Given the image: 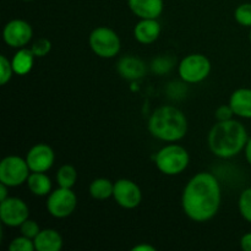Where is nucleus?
<instances>
[{
	"label": "nucleus",
	"instance_id": "dca6fc26",
	"mask_svg": "<svg viewBox=\"0 0 251 251\" xmlns=\"http://www.w3.org/2000/svg\"><path fill=\"white\" fill-rule=\"evenodd\" d=\"M229 104L235 115L251 119V88H239L230 96Z\"/></svg>",
	"mask_w": 251,
	"mask_h": 251
},
{
	"label": "nucleus",
	"instance_id": "7ed1b4c3",
	"mask_svg": "<svg viewBox=\"0 0 251 251\" xmlns=\"http://www.w3.org/2000/svg\"><path fill=\"white\" fill-rule=\"evenodd\" d=\"M149 130L156 139L176 142L183 139L188 132V120L180 109L173 105H163L151 115Z\"/></svg>",
	"mask_w": 251,
	"mask_h": 251
},
{
	"label": "nucleus",
	"instance_id": "473e14b6",
	"mask_svg": "<svg viewBox=\"0 0 251 251\" xmlns=\"http://www.w3.org/2000/svg\"><path fill=\"white\" fill-rule=\"evenodd\" d=\"M7 188L9 186L5 185V184H0V201H4L5 199H7Z\"/></svg>",
	"mask_w": 251,
	"mask_h": 251
},
{
	"label": "nucleus",
	"instance_id": "6e6552de",
	"mask_svg": "<svg viewBox=\"0 0 251 251\" xmlns=\"http://www.w3.org/2000/svg\"><path fill=\"white\" fill-rule=\"evenodd\" d=\"M77 205V198L71 189L60 188L49 195L47 200V210L53 217H69L75 211Z\"/></svg>",
	"mask_w": 251,
	"mask_h": 251
},
{
	"label": "nucleus",
	"instance_id": "9d476101",
	"mask_svg": "<svg viewBox=\"0 0 251 251\" xmlns=\"http://www.w3.org/2000/svg\"><path fill=\"white\" fill-rule=\"evenodd\" d=\"M113 198L119 206L131 210L140 205L142 194L136 183L129 179H119L114 183Z\"/></svg>",
	"mask_w": 251,
	"mask_h": 251
},
{
	"label": "nucleus",
	"instance_id": "1a4fd4ad",
	"mask_svg": "<svg viewBox=\"0 0 251 251\" xmlns=\"http://www.w3.org/2000/svg\"><path fill=\"white\" fill-rule=\"evenodd\" d=\"M28 216V206L21 199L7 198L0 202V220L7 227H20Z\"/></svg>",
	"mask_w": 251,
	"mask_h": 251
},
{
	"label": "nucleus",
	"instance_id": "bb28decb",
	"mask_svg": "<svg viewBox=\"0 0 251 251\" xmlns=\"http://www.w3.org/2000/svg\"><path fill=\"white\" fill-rule=\"evenodd\" d=\"M50 49H51L50 41L47 38H41L38 39L33 46H32L31 50L33 51L34 56H39V58H42V56H46L47 54L50 51Z\"/></svg>",
	"mask_w": 251,
	"mask_h": 251
},
{
	"label": "nucleus",
	"instance_id": "4be33fe9",
	"mask_svg": "<svg viewBox=\"0 0 251 251\" xmlns=\"http://www.w3.org/2000/svg\"><path fill=\"white\" fill-rule=\"evenodd\" d=\"M239 211L245 221L251 223V188L245 189L239 198Z\"/></svg>",
	"mask_w": 251,
	"mask_h": 251
},
{
	"label": "nucleus",
	"instance_id": "c756f323",
	"mask_svg": "<svg viewBox=\"0 0 251 251\" xmlns=\"http://www.w3.org/2000/svg\"><path fill=\"white\" fill-rule=\"evenodd\" d=\"M240 247L244 251H251V233H247L240 239Z\"/></svg>",
	"mask_w": 251,
	"mask_h": 251
},
{
	"label": "nucleus",
	"instance_id": "f704fd0d",
	"mask_svg": "<svg viewBox=\"0 0 251 251\" xmlns=\"http://www.w3.org/2000/svg\"><path fill=\"white\" fill-rule=\"evenodd\" d=\"M24 1H32V0H24Z\"/></svg>",
	"mask_w": 251,
	"mask_h": 251
},
{
	"label": "nucleus",
	"instance_id": "a878e982",
	"mask_svg": "<svg viewBox=\"0 0 251 251\" xmlns=\"http://www.w3.org/2000/svg\"><path fill=\"white\" fill-rule=\"evenodd\" d=\"M0 69H1V75H0V83L6 85L12 77V74L15 73L12 64L5 55H0Z\"/></svg>",
	"mask_w": 251,
	"mask_h": 251
},
{
	"label": "nucleus",
	"instance_id": "f3484780",
	"mask_svg": "<svg viewBox=\"0 0 251 251\" xmlns=\"http://www.w3.org/2000/svg\"><path fill=\"white\" fill-rule=\"evenodd\" d=\"M37 251H59L63 248V238L55 229H43L34 238Z\"/></svg>",
	"mask_w": 251,
	"mask_h": 251
},
{
	"label": "nucleus",
	"instance_id": "4468645a",
	"mask_svg": "<svg viewBox=\"0 0 251 251\" xmlns=\"http://www.w3.org/2000/svg\"><path fill=\"white\" fill-rule=\"evenodd\" d=\"M117 70L122 77L126 80H139L146 74V65L136 56H124L118 61Z\"/></svg>",
	"mask_w": 251,
	"mask_h": 251
},
{
	"label": "nucleus",
	"instance_id": "b1692460",
	"mask_svg": "<svg viewBox=\"0 0 251 251\" xmlns=\"http://www.w3.org/2000/svg\"><path fill=\"white\" fill-rule=\"evenodd\" d=\"M10 251H33L36 250L34 247V240L31 238H27L25 235L17 237L10 243L9 245Z\"/></svg>",
	"mask_w": 251,
	"mask_h": 251
},
{
	"label": "nucleus",
	"instance_id": "2eb2a0df",
	"mask_svg": "<svg viewBox=\"0 0 251 251\" xmlns=\"http://www.w3.org/2000/svg\"><path fill=\"white\" fill-rule=\"evenodd\" d=\"M161 34V25L157 19H141L134 28V36L142 44H151Z\"/></svg>",
	"mask_w": 251,
	"mask_h": 251
},
{
	"label": "nucleus",
	"instance_id": "f8f14e48",
	"mask_svg": "<svg viewBox=\"0 0 251 251\" xmlns=\"http://www.w3.org/2000/svg\"><path fill=\"white\" fill-rule=\"evenodd\" d=\"M54 159H55L54 151L46 144H38L33 146L26 156L27 164L31 172H42V173L51 168Z\"/></svg>",
	"mask_w": 251,
	"mask_h": 251
},
{
	"label": "nucleus",
	"instance_id": "a211bd4d",
	"mask_svg": "<svg viewBox=\"0 0 251 251\" xmlns=\"http://www.w3.org/2000/svg\"><path fill=\"white\" fill-rule=\"evenodd\" d=\"M34 61V54L31 49L20 48V50L15 54L11 64L15 74L17 75H26L32 70Z\"/></svg>",
	"mask_w": 251,
	"mask_h": 251
},
{
	"label": "nucleus",
	"instance_id": "393cba45",
	"mask_svg": "<svg viewBox=\"0 0 251 251\" xmlns=\"http://www.w3.org/2000/svg\"><path fill=\"white\" fill-rule=\"evenodd\" d=\"M173 60L169 56H159L152 61V70L158 75H163V74L168 73L173 68Z\"/></svg>",
	"mask_w": 251,
	"mask_h": 251
},
{
	"label": "nucleus",
	"instance_id": "5701e85b",
	"mask_svg": "<svg viewBox=\"0 0 251 251\" xmlns=\"http://www.w3.org/2000/svg\"><path fill=\"white\" fill-rule=\"evenodd\" d=\"M235 21L244 27H251V4L245 2V4L239 5L234 11Z\"/></svg>",
	"mask_w": 251,
	"mask_h": 251
},
{
	"label": "nucleus",
	"instance_id": "7c9ffc66",
	"mask_svg": "<svg viewBox=\"0 0 251 251\" xmlns=\"http://www.w3.org/2000/svg\"><path fill=\"white\" fill-rule=\"evenodd\" d=\"M153 247L151 245H147V244H141V245H136V247L132 249V251H154Z\"/></svg>",
	"mask_w": 251,
	"mask_h": 251
},
{
	"label": "nucleus",
	"instance_id": "cd10ccee",
	"mask_svg": "<svg viewBox=\"0 0 251 251\" xmlns=\"http://www.w3.org/2000/svg\"><path fill=\"white\" fill-rule=\"evenodd\" d=\"M20 228H21L22 235H25V237L27 238H31V239H34V238L38 235V233L41 232L39 226L37 225L36 221L32 220L25 221V222L20 226Z\"/></svg>",
	"mask_w": 251,
	"mask_h": 251
},
{
	"label": "nucleus",
	"instance_id": "f257e3e1",
	"mask_svg": "<svg viewBox=\"0 0 251 251\" xmlns=\"http://www.w3.org/2000/svg\"><path fill=\"white\" fill-rule=\"evenodd\" d=\"M222 200L218 179L208 172L194 176L184 188L181 206L194 222H207L217 215Z\"/></svg>",
	"mask_w": 251,
	"mask_h": 251
},
{
	"label": "nucleus",
	"instance_id": "72a5a7b5",
	"mask_svg": "<svg viewBox=\"0 0 251 251\" xmlns=\"http://www.w3.org/2000/svg\"><path fill=\"white\" fill-rule=\"evenodd\" d=\"M250 43H251V29H250Z\"/></svg>",
	"mask_w": 251,
	"mask_h": 251
},
{
	"label": "nucleus",
	"instance_id": "423d86ee",
	"mask_svg": "<svg viewBox=\"0 0 251 251\" xmlns=\"http://www.w3.org/2000/svg\"><path fill=\"white\" fill-rule=\"evenodd\" d=\"M29 167L26 159L19 156H7L0 163V183L9 188L22 185L29 176Z\"/></svg>",
	"mask_w": 251,
	"mask_h": 251
},
{
	"label": "nucleus",
	"instance_id": "39448f33",
	"mask_svg": "<svg viewBox=\"0 0 251 251\" xmlns=\"http://www.w3.org/2000/svg\"><path fill=\"white\" fill-rule=\"evenodd\" d=\"M91 49L100 58H114L120 50V38L112 28L97 27L90 34Z\"/></svg>",
	"mask_w": 251,
	"mask_h": 251
},
{
	"label": "nucleus",
	"instance_id": "f03ea898",
	"mask_svg": "<svg viewBox=\"0 0 251 251\" xmlns=\"http://www.w3.org/2000/svg\"><path fill=\"white\" fill-rule=\"evenodd\" d=\"M248 132L244 125L237 120L217 122L208 134V146L220 158H232L245 149Z\"/></svg>",
	"mask_w": 251,
	"mask_h": 251
},
{
	"label": "nucleus",
	"instance_id": "9b49d317",
	"mask_svg": "<svg viewBox=\"0 0 251 251\" xmlns=\"http://www.w3.org/2000/svg\"><path fill=\"white\" fill-rule=\"evenodd\" d=\"M32 27L24 20H12L4 27L2 37L7 46L12 48H24L32 38Z\"/></svg>",
	"mask_w": 251,
	"mask_h": 251
},
{
	"label": "nucleus",
	"instance_id": "20e7f679",
	"mask_svg": "<svg viewBox=\"0 0 251 251\" xmlns=\"http://www.w3.org/2000/svg\"><path fill=\"white\" fill-rule=\"evenodd\" d=\"M154 163L166 176H178L189 166V153L179 145H168L157 152Z\"/></svg>",
	"mask_w": 251,
	"mask_h": 251
},
{
	"label": "nucleus",
	"instance_id": "ddd939ff",
	"mask_svg": "<svg viewBox=\"0 0 251 251\" xmlns=\"http://www.w3.org/2000/svg\"><path fill=\"white\" fill-rule=\"evenodd\" d=\"M127 4L140 19H158L163 11V0H127Z\"/></svg>",
	"mask_w": 251,
	"mask_h": 251
},
{
	"label": "nucleus",
	"instance_id": "aec40b11",
	"mask_svg": "<svg viewBox=\"0 0 251 251\" xmlns=\"http://www.w3.org/2000/svg\"><path fill=\"white\" fill-rule=\"evenodd\" d=\"M113 191H114V184L109 179H95L90 185V194L96 200H107L113 196Z\"/></svg>",
	"mask_w": 251,
	"mask_h": 251
},
{
	"label": "nucleus",
	"instance_id": "2f4dec72",
	"mask_svg": "<svg viewBox=\"0 0 251 251\" xmlns=\"http://www.w3.org/2000/svg\"><path fill=\"white\" fill-rule=\"evenodd\" d=\"M245 157H247L248 163L251 166V139L248 140L247 146H245Z\"/></svg>",
	"mask_w": 251,
	"mask_h": 251
},
{
	"label": "nucleus",
	"instance_id": "0eeeda50",
	"mask_svg": "<svg viewBox=\"0 0 251 251\" xmlns=\"http://www.w3.org/2000/svg\"><path fill=\"white\" fill-rule=\"evenodd\" d=\"M179 75L186 83H198L211 73V63L202 54H190L179 64Z\"/></svg>",
	"mask_w": 251,
	"mask_h": 251
},
{
	"label": "nucleus",
	"instance_id": "c85d7f7f",
	"mask_svg": "<svg viewBox=\"0 0 251 251\" xmlns=\"http://www.w3.org/2000/svg\"><path fill=\"white\" fill-rule=\"evenodd\" d=\"M234 115V112H233L230 104L228 105H221L220 108H217L215 113V117L218 122H226V120H230L232 117Z\"/></svg>",
	"mask_w": 251,
	"mask_h": 251
},
{
	"label": "nucleus",
	"instance_id": "6ab92c4d",
	"mask_svg": "<svg viewBox=\"0 0 251 251\" xmlns=\"http://www.w3.org/2000/svg\"><path fill=\"white\" fill-rule=\"evenodd\" d=\"M26 183L32 194H34L36 196H46L50 193V179L42 172H33L32 174H29Z\"/></svg>",
	"mask_w": 251,
	"mask_h": 251
},
{
	"label": "nucleus",
	"instance_id": "412c9836",
	"mask_svg": "<svg viewBox=\"0 0 251 251\" xmlns=\"http://www.w3.org/2000/svg\"><path fill=\"white\" fill-rule=\"evenodd\" d=\"M77 180V172L71 164H64L56 173V181L60 188L71 189Z\"/></svg>",
	"mask_w": 251,
	"mask_h": 251
}]
</instances>
